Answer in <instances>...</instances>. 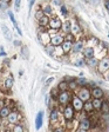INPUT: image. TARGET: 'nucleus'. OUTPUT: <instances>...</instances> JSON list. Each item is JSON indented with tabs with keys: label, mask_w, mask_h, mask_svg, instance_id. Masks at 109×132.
<instances>
[{
	"label": "nucleus",
	"mask_w": 109,
	"mask_h": 132,
	"mask_svg": "<svg viewBox=\"0 0 109 132\" xmlns=\"http://www.w3.org/2000/svg\"><path fill=\"white\" fill-rule=\"evenodd\" d=\"M72 98H73V97H72V92L69 90L61 91L60 93H59V96H57V103H59V105H61V106H66V105L69 104Z\"/></svg>",
	"instance_id": "nucleus-1"
},
{
	"label": "nucleus",
	"mask_w": 109,
	"mask_h": 132,
	"mask_svg": "<svg viewBox=\"0 0 109 132\" xmlns=\"http://www.w3.org/2000/svg\"><path fill=\"white\" fill-rule=\"evenodd\" d=\"M62 117L66 121H73V119L75 118V110L72 106V104H68L63 106L62 109Z\"/></svg>",
	"instance_id": "nucleus-2"
},
{
	"label": "nucleus",
	"mask_w": 109,
	"mask_h": 132,
	"mask_svg": "<svg viewBox=\"0 0 109 132\" xmlns=\"http://www.w3.org/2000/svg\"><path fill=\"white\" fill-rule=\"evenodd\" d=\"M76 96L79 97L83 103H86V102H88V100L90 99V97H92V92H90V90L89 88H87L86 86H82V87H80V90L77 91Z\"/></svg>",
	"instance_id": "nucleus-3"
},
{
	"label": "nucleus",
	"mask_w": 109,
	"mask_h": 132,
	"mask_svg": "<svg viewBox=\"0 0 109 132\" xmlns=\"http://www.w3.org/2000/svg\"><path fill=\"white\" fill-rule=\"evenodd\" d=\"M49 27L52 31H59L62 28V21H61L57 16H54V18H51L49 19Z\"/></svg>",
	"instance_id": "nucleus-4"
},
{
	"label": "nucleus",
	"mask_w": 109,
	"mask_h": 132,
	"mask_svg": "<svg viewBox=\"0 0 109 132\" xmlns=\"http://www.w3.org/2000/svg\"><path fill=\"white\" fill-rule=\"evenodd\" d=\"M97 70L100 73H106L107 71H109V58L106 57L103 59L98 61V65H97Z\"/></svg>",
	"instance_id": "nucleus-5"
},
{
	"label": "nucleus",
	"mask_w": 109,
	"mask_h": 132,
	"mask_svg": "<svg viewBox=\"0 0 109 132\" xmlns=\"http://www.w3.org/2000/svg\"><path fill=\"white\" fill-rule=\"evenodd\" d=\"M72 106L74 107L75 112H81L83 110V102L77 96H74L72 98Z\"/></svg>",
	"instance_id": "nucleus-6"
},
{
	"label": "nucleus",
	"mask_w": 109,
	"mask_h": 132,
	"mask_svg": "<svg viewBox=\"0 0 109 132\" xmlns=\"http://www.w3.org/2000/svg\"><path fill=\"white\" fill-rule=\"evenodd\" d=\"M63 41H65L63 36L59 34V33H55L54 36H51V45H53V46H55V47L61 46Z\"/></svg>",
	"instance_id": "nucleus-7"
},
{
	"label": "nucleus",
	"mask_w": 109,
	"mask_h": 132,
	"mask_svg": "<svg viewBox=\"0 0 109 132\" xmlns=\"http://www.w3.org/2000/svg\"><path fill=\"white\" fill-rule=\"evenodd\" d=\"M59 116H60V111L57 110L56 107H53L51 109V113H49V121H51V125H54L55 123L59 121Z\"/></svg>",
	"instance_id": "nucleus-8"
},
{
	"label": "nucleus",
	"mask_w": 109,
	"mask_h": 132,
	"mask_svg": "<svg viewBox=\"0 0 109 132\" xmlns=\"http://www.w3.org/2000/svg\"><path fill=\"white\" fill-rule=\"evenodd\" d=\"M20 120V113L18 111H12L7 117V123L11 124V125H14V124H18Z\"/></svg>",
	"instance_id": "nucleus-9"
},
{
	"label": "nucleus",
	"mask_w": 109,
	"mask_h": 132,
	"mask_svg": "<svg viewBox=\"0 0 109 132\" xmlns=\"http://www.w3.org/2000/svg\"><path fill=\"white\" fill-rule=\"evenodd\" d=\"M79 126H80V129H83V130H86V131H88V130L92 127V120H90L88 117H83V118H81V120H80Z\"/></svg>",
	"instance_id": "nucleus-10"
},
{
	"label": "nucleus",
	"mask_w": 109,
	"mask_h": 132,
	"mask_svg": "<svg viewBox=\"0 0 109 132\" xmlns=\"http://www.w3.org/2000/svg\"><path fill=\"white\" fill-rule=\"evenodd\" d=\"M42 124H44V111L41 110V111H39L35 117V129L40 130L42 127Z\"/></svg>",
	"instance_id": "nucleus-11"
},
{
	"label": "nucleus",
	"mask_w": 109,
	"mask_h": 132,
	"mask_svg": "<svg viewBox=\"0 0 109 132\" xmlns=\"http://www.w3.org/2000/svg\"><path fill=\"white\" fill-rule=\"evenodd\" d=\"M90 92H92V96H93L94 99H102V98H103V96H104L102 88L97 87V86H95V87L92 88V91H90Z\"/></svg>",
	"instance_id": "nucleus-12"
},
{
	"label": "nucleus",
	"mask_w": 109,
	"mask_h": 132,
	"mask_svg": "<svg viewBox=\"0 0 109 132\" xmlns=\"http://www.w3.org/2000/svg\"><path fill=\"white\" fill-rule=\"evenodd\" d=\"M1 31H3V34H4V37H5L6 40H8V41H12V40H13V37H12L11 31H9V28H8L5 24L1 25Z\"/></svg>",
	"instance_id": "nucleus-13"
},
{
	"label": "nucleus",
	"mask_w": 109,
	"mask_h": 132,
	"mask_svg": "<svg viewBox=\"0 0 109 132\" xmlns=\"http://www.w3.org/2000/svg\"><path fill=\"white\" fill-rule=\"evenodd\" d=\"M11 112H12V110H11V106H9V105H4V106L0 107V114H1L3 118H7L8 114Z\"/></svg>",
	"instance_id": "nucleus-14"
},
{
	"label": "nucleus",
	"mask_w": 109,
	"mask_h": 132,
	"mask_svg": "<svg viewBox=\"0 0 109 132\" xmlns=\"http://www.w3.org/2000/svg\"><path fill=\"white\" fill-rule=\"evenodd\" d=\"M73 47V41H69V40H65L61 45V50H62L63 53H68L69 51L72 50Z\"/></svg>",
	"instance_id": "nucleus-15"
},
{
	"label": "nucleus",
	"mask_w": 109,
	"mask_h": 132,
	"mask_svg": "<svg viewBox=\"0 0 109 132\" xmlns=\"http://www.w3.org/2000/svg\"><path fill=\"white\" fill-rule=\"evenodd\" d=\"M74 53H79L81 51H83V43L82 41H75L73 44V47H72Z\"/></svg>",
	"instance_id": "nucleus-16"
},
{
	"label": "nucleus",
	"mask_w": 109,
	"mask_h": 132,
	"mask_svg": "<svg viewBox=\"0 0 109 132\" xmlns=\"http://www.w3.org/2000/svg\"><path fill=\"white\" fill-rule=\"evenodd\" d=\"M40 41L44 45H47L51 43V36H49V33L48 32H44V33H41L40 34Z\"/></svg>",
	"instance_id": "nucleus-17"
},
{
	"label": "nucleus",
	"mask_w": 109,
	"mask_h": 132,
	"mask_svg": "<svg viewBox=\"0 0 109 132\" xmlns=\"http://www.w3.org/2000/svg\"><path fill=\"white\" fill-rule=\"evenodd\" d=\"M49 19H51V18H48V15H42L40 18V19L38 20L39 21V25H40V27H47V26H48L49 25Z\"/></svg>",
	"instance_id": "nucleus-18"
},
{
	"label": "nucleus",
	"mask_w": 109,
	"mask_h": 132,
	"mask_svg": "<svg viewBox=\"0 0 109 132\" xmlns=\"http://www.w3.org/2000/svg\"><path fill=\"white\" fill-rule=\"evenodd\" d=\"M14 85V79L13 77H7L5 79V81H4V86H5V88H7V90H11L12 87H13Z\"/></svg>",
	"instance_id": "nucleus-19"
},
{
	"label": "nucleus",
	"mask_w": 109,
	"mask_h": 132,
	"mask_svg": "<svg viewBox=\"0 0 109 132\" xmlns=\"http://www.w3.org/2000/svg\"><path fill=\"white\" fill-rule=\"evenodd\" d=\"M93 110H94V106H93V103L90 102V100H88V102L83 103V111H85L86 113L93 112Z\"/></svg>",
	"instance_id": "nucleus-20"
},
{
	"label": "nucleus",
	"mask_w": 109,
	"mask_h": 132,
	"mask_svg": "<svg viewBox=\"0 0 109 132\" xmlns=\"http://www.w3.org/2000/svg\"><path fill=\"white\" fill-rule=\"evenodd\" d=\"M83 54H85V57L87 58V59L93 58L94 57V47H86V48L83 50Z\"/></svg>",
	"instance_id": "nucleus-21"
},
{
	"label": "nucleus",
	"mask_w": 109,
	"mask_h": 132,
	"mask_svg": "<svg viewBox=\"0 0 109 132\" xmlns=\"http://www.w3.org/2000/svg\"><path fill=\"white\" fill-rule=\"evenodd\" d=\"M103 114H109V102L108 100H104L102 102V106H101V110Z\"/></svg>",
	"instance_id": "nucleus-22"
},
{
	"label": "nucleus",
	"mask_w": 109,
	"mask_h": 132,
	"mask_svg": "<svg viewBox=\"0 0 109 132\" xmlns=\"http://www.w3.org/2000/svg\"><path fill=\"white\" fill-rule=\"evenodd\" d=\"M57 90L60 91H67V90H69V87H68V82L66 81V80H63V81H61L59 85H57Z\"/></svg>",
	"instance_id": "nucleus-23"
},
{
	"label": "nucleus",
	"mask_w": 109,
	"mask_h": 132,
	"mask_svg": "<svg viewBox=\"0 0 109 132\" xmlns=\"http://www.w3.org/2000/svg\"><path fill=\"white\" fill-rule=\"evenodd\" d=\"M21 55L24 59H28V57H29V51H28V47L25 46V45H22L21 46Z\"/></svg>",
	"instance_id": "nucleus-24"
},
{
	"label": "nucleus",
	"mask_w": 109,
	"mask_h": 132,
	"mask_svg": "<svg viewBox=\"0 0 109 132\" xmlns=\"http://www.w3.org/2000/svg\"><path fill=\"white\" fill-rule=\"evenodd\" d=\"M62 30H63V32H65L66 34H68V33L72 32V24H71V21H69V20H67V21L65 22Z\"/></svg>",
	"instance_id": "nucleus-25"
},
{
	"label": "nucleus",
	"mask_w": 109,
	"mask_h": 132,
	"mask_svg": "<svg viewBox=\"0 0 109 132\" xmlns=\"http://www.w3.org/2000/svg\"><path fill=\"white\" fill-rule=\"evenodd\" d=\"M92 103H93V106H94L95 110H97V111L101 110V106H102V100L101 99H94Z\"/></svg>",
	"instance_id": "nucleus-26"
},
{
	"label": "nucleus",
	"mask_w": 109,
	"mask_h": 132,
	"mask_svg": "<svg viewBox=\"0 0 109 132\" xmlns=\"http://www.w3.org/2000/svg\"><path fill=\"white\" fill-rule=\"evenodd\" d=\"M12 132H25V129L22 126L21 124H14L13 125V129H12Z\"/></svg>",
	"instance_id": "nucleus-27"
},
{
	"label": "nucleus",
	"mask_w": 109,
	"mask_h": 132,
	"mask_svg": "<svg viewBox=\"0 0 109 132\" xmlns=\"http://www.w3.org/2000/svg\"><path fill=\"white\" fill-rule=\"evenodd\" d=\"M72 34L73 36H76V34H79V33H81V28H80V26L77 24H74L73 26H72Z\"/></svg>",
	"instance_id": "nucleus-28"
},
{
	"label": "nucleus",
	"mask_w": 109,
	"mask_h": 132,
	"mask_svg": "<svg viewBox=\"0 0 109 132\" xmlns=\"http://www.w3.org/2000/svg\"><path fill=\"white\" fill-rule=\"evenodd\" d=\"M55 51H56V47L53 46V45H48V46H46V52L48 53L49 55H55Z\"/></svg>",
	"instance_id": "nucleus-29"
},
{
	"label": "nucleus",
	"mask_w": 109,
	"mask_h": 132,
	"mask_svg": "<svg viewBox=\"0 0 109 132\" xmlns=\"http://www.w3.org/2000/svg\"><path fill=\"white\" fill-rule=\"evenodd\" d=\"M87 64L89 66H92V67H97L98 61H97V59H95V58H89L88 61H87Z\"/></svg>",
	"instance_id": "nucleus-30"
},
{
	"label": "nucleus",
	"mask_w": 109,
	"mask_h": 132,
	"mask_svg": "<svg viewBox=\"0 0 109 132\" xmlns=\"http://www.w3.org/2000/svg\"><path fill=\"white\" fill-rule=\"evenodd\" d=\"M42 12H44L45 15H49V14H52L53 10H52V7H51L49 5H45L44 7H42Z\"/></svg>",
	"instance_id": "nucleus-31"
},
{
	"label": "nucleus",
	"mask_w": 109,
	"mask_h": 132,
	"mask_svg": "<svg viewBox=\"0 0 109 132\" xmlns=\"http://www.w3.org/2000/svg\"><path fill=\"white\" fill-rule=\"evenodd\" d=\"M7 15L9 16V19H11V21L13 22L14 27H16V26H18V24H16V20H15V18H14V14H13V12H12L11 10H7Z\"/></svg>",
	"instance_id": "nucleus-32"
},
{
	"label": "nucleus",
	"mask_w": 109,
	"mask_h": 132,
	"mask_svg": "<svg viewBox=\"0 0 109 132\" xmlns=\"http://www.w3.org/2000/svg\"><path fill=\"white\" fill-rule=\"evenodd\" d=\"M57 96H59V93H57V90H55V88H52V91H51V94H49V98L52 99V100H57Z\"/></svg>",
	"instance_id": "nucleus-33"
},
{
	"label": "nucleus",
	"mask_w": 109,
	"mask_h": 132,
	"mask_svg": "<svg viewBox=\"0 0 109 132\" xmlns=\"http://www.w3.org/2000/svg\"><path fill=\"white\" fill-rule=\"evenodd\" d=\"M76 84H77L79 86H81V87H82V86H85L86 84H87V80H86L83 77H81V78H79V79L76 80Z\"/></svg>",
	"instance_id": "nucleus-34"
},
{
	"label": "nucleus",
	"mask_w": 109,
	"mask_h": 132,
	"mask_svg": "<svg viewBox=\"0 0 109 132\" xmlns=\"http://www.w3.org/2000/svg\"><path fill=\"white\" fill-rule=\"evenodd\" d=\"M8 6H9V4H6L0 0V10H1V11H7V10H9Z\"/></svg>",
	"instance_id": "nucleus-35"
},
{
	"label": "nucleus",
	"mask_w": 109,
	"mask_h": 132,
	"mask_svg": "<svg viewBox=\"0 0 109 132\" xmlns=\"http://www.w3.org/2000/svg\"><path fill=\"white\" fill-rule=\"evenodd\" d=\"M52 132H67V130L63 126H55L52 129Z\"/></svg>",
	"instance_id": "nucleus-36"
},
{
	"label": "nucleus",
	"mask_w": 109,
	"mask_h": 132,
	"mask_svg": "<svg viewBox=\"0 0 109 132\" xmlns=\"http://www.w3.org/2000/svg\"><path fill=\"white\" fill-rule=\"evenodd\" d=\"M20 5H21V0H14V10L16 12L20 10Z\"/></svg>",
	"instance_id": "nucleus-37"
},
{
	"label": "nucleus",
	"mask_w": 109,
	"mask_h": 132,
	"mask_svg": "<svg viewBox=\"0 0 109 132\" xmlns=\"http://www.w3.org/2000/svg\"><path fill=\"white\" fill-rule=\"evenodd\" d=\"M85 60H83V59H80V60H76L75 61V65L76 66H79V67H82V66L85 65Z\"/></svg>",
	"instance_id": "nucleus-38"
},
{
	"label": "nucleus",
	"mask_w": 109,
	"mask_h": 132,
	"mask_svg": "<svg viewBox=\"0 0 109 132\" xmlns=\"http://www.w3.org/2000/svg\"><path fill=\"white\" fill-rule=\"evenodd\" d=\"M42 15H44V12H42V10H39V11H36V13H35V18H36L38 20L40 19V18H41Z\"/></svg>",
	"instance_id": "nucleus-39"
},
{
	"label": "nucleus",
	"mask_w": 109,
	"mask_h": 132,
	"mask_svg": "<svg viewBox=\"0 0 109 132\" xmlns=\"http://www.w3.org/2000/svg\"><path fill=\"white\" fill-rule=\"evenodd\" d=\"M61 13L63 14V15H67V14H68V10H67V7H66V6H61Z\"/></svg>",
	"instance_id": "nucleus-40"
},
{
	"label": "nucleus",
	"mask_w": 109,
	"mask_h": 132,
	"mask_svg": "<svg viewBox=\"0 0 109 132\" xmlns=\"http://www.w3.org/2000/svg\"><path fill=\"white\" fill-rule=\"evenodd\" d=\"M53 81H54V78H53V77L48 78V79L46 80V82H45V85H46V87H47V86H49V85H51V84H52Z\"/></svg>",
	"instance_id": "nucleus-41"
},
{
	"label": "nucleus",
	"mask_w": 109,
	"mask_h": 132,
	"mask_svg": "<svg viewBox=\"0 0 109 132\" xmlns=\"http://www.w3.org/2000/svg\"><path fill=\"white\" fill-rule=\"evenodd\" d=\"M77 86L76 81H72V82H68V87L69 88H75Z\"/></svg>",
	"instance_id": "nucleus-42"
},
{
	"label": "nucleus",
	"mask_w": 109,
	"mask_h": 132,
	"mask_svg": "<svg viewBox=\"0 0 109 132\" xmlns=\"http://www.w3.org/2000/svg\"><path fill=\"white\" fill-rule=\"evenodd\" d=\"M73 38H74V36H73V34H72V33H68V34H67V38H66V40L73 41Z\"/></svg>",
	"instance_id": "nucleus-43"
},
{
	"label": "nucleus",
	"mask_w": 109,
	"mask_h": 132,
	"mask_svg": "<svg viewBox=\"0 0 109 132\" xmlns=\"http://www.w3.org/2000/svg\"><path fill=\"white\" fill-rule=\"evenodd\" d=\"M53 4L57 6H62V1L61 0H53Z\"/></svg>",
	"instance_id": "nucleus-44"
},
{
	"label": "nucleus",
	"mask_w": 109,
	"mask_h": 132,
	"mask_svg": "<svg viewBox=\"0 0 109 132\" xmlns=\"http://www.w3.org/2000/svg\"><path fill=\"white\" fill-rule=\"evenodd\" d=\"M13 44H14V46H21V43L19 40H13Z\"/></svg>",
	"instance_id": "nucleus-45"
},
{
	"label": "nucleus",
	"mask_w": 109,
	"mask_h": 132,
	"mask_svg": "<svg viewBox=\"0 0 109 132\" xmlns=\"http://www.w3.org/2000/svg\"><path fill=\"white\" fill-rule=\"evenodd\" d=\"M35 1L36 0H29V10H32V7H33V5L35 4Z\"/></svg>",
	"instance_id": "nucleus-46"
},
{
	"label": "nucleus",
	"mask_w": 109,
	"mask_h": 132,
	"mask_svg": "<svg viewBox=\"0 0 109 132\" xmlns=\"http://www.w3.org/2000/svg\"><path fill=\"white\" fill-rule=\"evenodd\" d=\"M104 6H106V8L109 12V0H106V1H104Z\"/></svg>",
	"instance_id": "nucleus-47"
},
{
	"label": "nucleus",
	"mask_w": 109,
	"mask_h": 132,
	"mask_svg": "<svg viewBox=\"0 0 109 132\" xmlns=\"http://www.w3.org/2000/svg\"><path fill=\"white\" fill-rule=\"evenodd\" d=\"M5 55H6V52H4V51L0 52V57H5Z\"/></svg>",
	"instance_id": "nucleus-48"
},
{
	"label": "nucleus",
	"mask_w": 109,
	"mask_h": 132,
	"mask_svg": "<svg viewBox=\"0 0 109 132\" xmlns=\"http://www.w3.org/2000/svg\"><path fill=\"white\" fill-rule=\"evenodd\" d=\"M1 1H4V3H6V4H9L12 0H1Z\"/></svg>",
	"instance_id": "nucleus-49"
},
{
	"label": "nucleus",
	"mask_w": 109,
	"mask_h": 132,
	"mask_svg": "<svg viewBox=\"0 0 109 132\" xmlns=\"http://www.w3.org/2000/svg\"><path fill=\"white\" fill-rule=\"evenodd\" d=\"M77 132H87V131H86V130H83V129H79V131H77Z\"/></svg>",
	"instance_id": "nucleus-50"
},
{
	"label": "nucleus",
	"mask_w": 109,
	"mask_h": 132,
	"mask_svg": "<svg viewBox=\"0 0 109 132\" xmlns=\"http://www.w3.org/2000/svg\"><path fill=\"white\" fill-rule=\"evenodd\" d=\"M106 79H107V80H108V81H109V73H108V74H107V76H106Z\"/></svg>",
	"instance_id": "nucleus-51"
},
{
	"label": "nucleus",
	"mask_w": 109,
	"mask_h": 132,
	"mask_svg": "<svg viewBox=\"0 0 109 132\" xmlns=\"http://www.w3.org/2000/svg\"><path fill=\"white\" fill-rule=\"evenodd\" d=\"M4 132H12V130H5Z\"/></svg>",
	"instance_id": "nucleus-52"
},
{
	"label": "nucleus",
	"mask_w": 109,
	"mask_h": 132,
	"mask_svg": "<svg viewBox=\"0 0 109 132\" xmlns=\"http://www.w3.org/2000/svg\"><path fill=\"white\" fill-rule=\"evenodd\" d=\"M83 1H85V3H88V0H83Z\"/></svg>",
	"instance_id": "nucleus-53"
},
{
	"label": "nucleus",
	"mask_w": 109,
	"mask_h": 132,
	"mask_svg": "<svg viewBox=\"0 0 109 132\" xmlns=\"http://www.w3.org/2000/svg\"><path fill=\"white\" fill-rule=\"evenodd\" d=\"M1 118H3V117H1V114H0V120H1Z\"/></svg>",
	"instance_id": "nucleus-54"
},
{
	"label": "nucleus",
	"mask_w": 109,
	"mask_h": 132,
	"mask_svg": "<svg viewBox=\"0 0 109 132\" xmlns=\"http://www.w3.org/2000/svg\"><path fill=\"white\" fill-rule=\"evenodd\" d=\"M0 72H1V66H0Z\"/></svg>",
	"instance_id": "nucleus-55"
},
{
	"label": "nucleus",
	"mask_w": 109,
	"mask_h": 132,
	"mask_svg": "<svg viewBox=\"0 0 109 132\" xmlns=\"http://www.w3.org/2000/svg\"><path fill=\"white\" fill-rule=\"evenodd\" d=\"M0 105H1V102H0Z\"/></svg>",
	"instance_id": "nucleus-56"
},
{
	"label": "nucleus",
	"mask_w": 109,
	"mask_h": 132,
	"mask_svg": "<svg viewBox=\"0 0 109 132\" xmlns=\"http://www.w3.org/2000/svg\"><path fill=\"white\" fill-rule=\"evenodd\" d=\"M108 37H109V34H108Z\"/></svg>",
	"instance_id": "nucleus-57"
},
{
	"label": "nucleus",
	"mask_w": 109,
	"mask_h": 132,
	"mask_svg": "<svg viewBox=\"0 0 109 132\" xmlns=\"http://www.w3.org/2000/svg\"><path fill=\"white\" fill-rule=\"evenodd\" d=\"M28 1H29V0H28Z\"/></svg>",
	"instance_id": "nucleus-58"
}]
</instances>
